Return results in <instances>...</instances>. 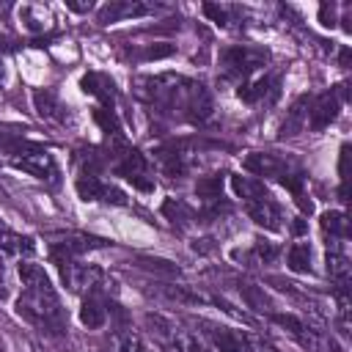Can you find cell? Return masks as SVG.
Wrapping results in <instances>:
<instances>
[{
    "mask_svg": "<svg viewBox=\"0 0 352 352\" xmlns=\"http://www.w3.org/2000/svg\"><path fill=\"white\" fill-rule=\"evenodd\" d=\"M8 270H6V264H3V258H0V300H6L8 297Z\"/></svg>",
    "mask_w": 352,
    "mask_h": 352,
    "instance_id": "cell-35",
    "label": "cell"
},
{
    "mask_svg": "<svg viewBox=\"0 0 352 352\" xmlns=\"http://www.w3.org/2000/svg\"><path fill=\"white\" fill-rule=\"evenodd\" d=\"M6 85V66H3V58H0V88Z\"/></svg>",
    "mask_w": 352,
    "mask_h": 352,
    "instance_id": "cell-39",
    "label": "cell"
},
{
    "mask_svg": "<svg viewBox=\"0 0 352 352\" xmlns=\"http://www.w3.org/2000/svg\"><path fill=\"white\" fill-rule=\"evenodd\" d=\"M270 60V50L256 47V44H234L223 50L220 55V69L226 80H245L256 69H261Z\"/></svg>",
    "mask_w": 352,
    "mask_h": 352,
    "instance_id": "cell-3",
    "label": "cell"
},
{
    "mask_svg": "<svg viewBox=\"0 0 352 352\" xmlns=\"http://www.w3.org/2000/svg\"><path fill=\"white\" fill-rule=\"evenodd\" d=\"M245 209H248V214H250V220H253L256 226H261V228H267V231H280L283 214H280V206L272 201L270 192H264V195L248 201Z\"/></svg>",
    "mask_w": 352,
    "mask_h": 352,
    "instance_id": "cell-7",
    "label": "cell"
},
{
    "mask_svg": "<svg viewBox=\"0 0 352 352\" xmlns=\"http://www.w3.org/2000/svg\"><path fill=\"white\" fill-rule=\"evenodd\" d=\"M0 352H3V346H0Z\"/></svg>",
    "mask_w": 352,
    "mask_h": 352,
    "instance_id": "cell-41",
    "label": "cell"
},
{
    "mask_svg": "<svg viewBox=\"0 0 352 352\" xmlns=\"http://www.w3.org/2000/svg\"><path fill=\"white\" fill-rule=\"evenodd\" d=\"M6 151H8L11 162H14L19 170H25V173H30V176H36V179H41V182H55V179H58V165H55L52 154H50L44 146H38V143L22 138V140L6 146Z\"/></svg>",
    "mask_w": 352,
    "mask_h": 352,
    "instance_id": "cell-2",
    "label": "cell"
},
{
    "mask_svg": "<svg viewBox=\"0 0 352 352\" xmlns=\"http://www.w3.org/2000/svg\"><path fill=\"white\" fill-rule=\"evenodd\" d=\"M308 96H300L292 107H289V113H286V118H283V124H280V129H278V138L283 140V138H292V135H297L302 126H305V118H308Z\"/></svg>",
    "mask_w": 352,
    "mask_h": 352,
    "instance_id": "cell-14",
    "label": "cell"
},
{
    "mask_svg": "<svg viewBox=\"0 0 352 352\" xmlns=\"http://www.w3.org/2000/svg\"><path fill=\"white\" fill-rule=\"evenodd\" d=\"M19 19L25 22V28L30 30V33H38V30H44L47 28V8H41V6H22L19 8Z\"/></svg>",
    "mask_w": 352,
    "mask_h": 352,
    "instance_id": "cell-24",
    "label": "cell"
},
{
    "mask_svg": "<svg viewBox=\"0 0 352 352\" xmlns=\"http://www.w3.org/2000/svg\"><path fill=\"white\" fill-rule=\"evenodd\" d=\"M346 160H349V146H341V162H338L341 182H346Z\"/></svg>",
    "mask_w": 352,
    "mask_h": 352,
    "instance_id": "cell-36",
    "label": "cell"
},
{
    "mask_svg": "<svg viewBox=\"0 0 352 352\" xmlns=\"http://www.w3.org/2000/svg\"><path fill=\"white\" fill-rule=\"evenodd\" d=\"M50 256H52V261H55V267H58V272H60V280H63L72 292H77V294H82V292H96V286H99V280H102V270L85 267V264H80L74 256H66V253H58V250H50Z\"/></svg>",
    "mask_w": 352,
    "mask_h": 352,
    "instance_id": "cell-4",
    "label": "cell"
},
{
    "mask_svg": "<svg viewBox=\"0 0 352 352\" xmlns=\"http://www.w3.org/2000/svg\"><path fill=\"white\" fill-rule=\"evenodd\" d=\"M253 253H256V258H258V261L270 264V261H275V256H278V248H275L272 242H264V239H258V242L253 245Z\"/></svg>",
    "mask_w": 352,
    "mask_h": 352,
    "instance_id": "cell-32",
    "label": "cell"
},
{
    "mask_svg": "<svg viewBox=\"0 0 352 352\" xmlns=\"http://www.w3.org/2000/svg\"><path fill=\"white\" fill-rule=\"evenodd\" d=\"M239 294H242V300L248 302V308L270 314V300H267V297H264V292H261V289H256L253 283H242V286H239Z\"/></svg>",
    "mask_w": 352,
    "mask_h": 352,
    "instance_id": "cell-25",
    "label": "cell"
},
{
    "mask_svg": "<svg viewBox=\"0 0 352 352\" xmlns=\"http://www.w3.org/2000/svg\"><path fill=\"white\" fill-rule=\"evenodd\" d=\"M138 264L143 270H151V272H160V275H168V278H176L179 275V267L173 261H165V258H151V256H140Z\"/></svg>",
    "mask_w": 352,
    "mask_h": 352,
    "instance_id": "cell-27",
    "label": "cell"
},
{
    "mask_svg": "<svg viewBox=\"0 0 352 352\" xmlns=\"http://www.w3.org/2000/svg\"><path fill=\"white\" fill-rule=\"evenodd\" d=\"M231 187L242 198V204H248V201H253V198H258V195L267 192L264 184L258 179H250V176H231Z\"/></svg>",
    "mask_w": 352,
    "mask_h": 352,
    "instance_id": "cell-21",
    "label": "cell"
},
{
    "mask_svg": "<svg viewBox=\"0 0 352 352\" xmlns=\"http://www.w3.org/2000/svg\"><path fill=\"white\" fill-rule=\"evenodd\" d=\"M66 8L74 11V14H88L94 8V3L91 0H66Z\"/></svg>",
    "mask_w": 352,
    "mask_h": 352,
    "instance_id": "cell-34",
    "label": "cell"
},
{
    "mask_svg": "<svg viewBox=\"0 0 352 352\" xmlns=\"http://www.w3.org/2000/svg\"><path fill=\"white\" fill-rule=\"evenodd\" d=\"M154 8L140 3V0H113L107 6L99 8V25H110L118 19H138V16H148Z\"/></svg>",
    "mask_w": 352,
    "mask_h": 352,
    "instance_id": "cell-8",
    "label": "cell"
},
{
    "mask_svg": "<svg viewBox=\"0 0 352 352\" xmlns=\"http://www.w3.org/2000/svg\"><path fill=\"white\" fill-rule=\"evenodd\" d=\"M104 245H107V239H102V236H91V234H80V231H69V234H63V236L52 245V250L77 258L80 253H88V250H96V248H104Z\"/></svg>",
    "mask_w": 352,
    "mask_h": 352,
    "instance_id": "cell-11",
    "label": "cell"
},
{
    "mask_svg": "<svg viewBox=\"0 0 352 352\" xmlns=\"http://www.w3.org/2000/svg\"><path fill=\"white\" fill-rule=\"evenodd\" d=\"M33 107L41 118H60L58 110H63L52 91H33Z\"/></svg>",
    "mask_w": 352,
    "mask_h": 352,
    "instance_id": "cell-22",
    "label": "cell"
},
{
    "mask_svg": "<svg viewBox=\"0 0 352 352\" xmlns=\"http://www.w3.org/2000/svg\"><path fill=\"white\" fill-rule=\"evenodd\" d=\"M204 14H206L214 25L228 28L231 14H239V8H236V6H220V3H204Z\"/></svg>",
    "mask_w": 352,
    "mask_h": 352,
    "instance_id": "cell-26",
    "label": "cell"
},
{
    "mask_svg": "<svg viewBox=\"0 0 352 352\" xmlns=\"http://www.w3.org/2000/svg\"><path fill=\"white\" fill-rule=\"evenodd\" d=\"M341 99H346V82H341V85H336V88H330V91L314 96V99L308 102V116H311V118H308V126H311L314 132L330 126V121H336V116H338V110H341Z\"/></svg>",
    "mask_w": 352,
    "mask_h": 352,
    "instance_id": "cell-5",
    "label": "cell"
},
{
    "mask_svg": "<svg viewBox=\"0 0 352 352\" xmlns=\"http://www.w3.org/2000/svg\"><path fill=\"white\" fill-rule=\"evenodd\" d=\"M162 214L173 223V226H179V228H184L195 214H192V209L184 204V201H179V198H165L162 201Z\"/></svg>",
    "mask_w": 352,
    "mask_h": 352,
    "instance_id": "cell-20",
    "label": "cell"
},
{
    "mask_svg": "<svg viewBox=\"0 0 352 352\" xmlns=\"http://www.w3.org/2000/svg\"><path fill=\"white\" fill-rule=\"evenodd\" d=\"M74 187H77V195H80L85 204H88V201H104L107 184H104L99 176H94V173H80L77 182H74Z\"/></svg>",
    "mask_w": 352,
    "mask_h": 352,
    "instance_id": "cell-16",
    "label": "cell"
},
{
    "mask_svg": "<svg viewBox=\"0 0 352 352\" xmlns=\"http://www.w3.org/2000/svg\"><path fill=\"white\" fill-rule=\"evenodd\" d=\"M80 322H82V327H88V330L104 327V322H107V308H104L99 292H88V294H85V300H82V305H80Z\"/></svg>",
    "mask_w": 352,
    "mask_h": 352,
    "instance_id": "cell-13",
    "label": "cell"
},
{
    "mask_svg": "<svg viewBox=\"0 0 352 352\" xmlns=\"http://www.w3.org/2000/svg\"><path fill=\"white\" fill-rule=\"evenodd\" d=\"M30 253H36V242L30 236H19L14 231H0V258L30 256Z\"/></svg>",
    "mask_w": 352,
    "mask_h": 352,
    "instance_id": "cell-15",
    "label": "cell"
},
{
    "mask_svg": "<svg viewBox=\"0 0 352 352\" xmlns=\"http://www.w3.org/2000/svg\"><path fill=\"white\" fill-rule=\"evenodd\" d=\"M16 272L22 280V294L16 297V314L25 322L36 324L41 333L63 336L69 327V319L60 308L58 292L52 289L47 272L33 261H19Z\"/></svg>",
    "mask_w": 352,
    "mask_h": 352,
    "instance_id": "cell-1",
    "label": "cell"
},
{
    "mask_svg": "<svg viewBox=\"0 0 352 352\" xmlns=\"http://www.w3.org/2000/svg\"><path fill=\"white\" fill-rule=\"evenodd\" d=\"M322 231L327 239H338L346 242L349 239V220L344 212H324L322 214Z\"/></svg>",
    "mask_w": 352,
    "mask_h": 352,
    "instance_id": "cell-17",
    "label": "cell"
},
{
    "mask_svg": "<svg viewBox=\"0 0 352 352\" xmlns=\"http://www.w3.org/2000/svg\"><path fill=\"white\" fill-rule=\"evenodd\" d=\"M176 52L173 44L168 41H157V44H148L143 52H140V60H160V58H170Z\"/></svg>",
    "mask_w": 352,
    "mask_h": 352,
    "instance_id": "cell-29",
    "label": "cell"
},
{
    "mask_svg": "<svg viewBox=\"0 0 352 352\" xmlns=\"http://www.w3.org/2000/svg\"><path fill=\"white\" fill-rule=\"evenodd\" d=\"M116 352H143V341H140V336H138V333H132V330L118 333Z\"/></svg>",
    "mask_w": 352,
    "mask_h": 352,
    "instance_id": "cell-30",
    "label": "cell"
},
{
    "mask_svg": "<svg viewBox=\"0 0 352 352\" xmlns=\"http://www.w3.org/2000/svg\"><path fill=\"white\" fill-rule=\"evenodd\" d=\"M25 138V126H16V124H0V146H11L16 140Z\"/></svg>",
    "mask_w": 352,
    "mask_h": 352,
    "instance_id": "cell-31",
    "label": "cell"
},
{
    "mask_svg": "<svg viewBox=\"0 0 352 352\" xmlns=\"http://www.w3.org/2000/svg\"><path fill=\"white\" fill-rule=\"evenodd\" d=\"M280 94V77L278 74H264L253 82H239V91L236 96L248 104H256V102H264V104H272Z\"/></svg>",
    "mask_w": 352,
    "mask_h": 352,
    "instance_id": "cell-6",
    "label": "cell"
},
{
    "mask_svg": "<svg viewBox=\"0 0 352 352\" xmlns=\"http://www.w3.org/2000/svg\"><path fill=\"white\" fill-rule=\"evenodd\" d=\"M0 231H6V226H3V223H0Z\"/></svg>",
    "mask_w": 352,
    "mask_h": 352,
    "instance_id": "cell-40",
    "label": "cell"
},
{
    "mask_svg": "<svg viewBox=\"0 0 352 352\" xmlns=\"http://www.w3.org/2000/svg\"><path fill=\"white\" fill-rule=\"evenodd\" d=\"M327 275L333 278V283L338 289H349V258L344 250V242L338 239H327Z\"/></svg>",
    "mask_w": 352,
    "mask_h": 352,
    "instance_id": "cell-10",
    "label": "cell"
},
{
    "mask_svg": "<svg viewBox=\"0 0 352 352\" xmlns=\"http://www.w3.org/2000/svg\"><path fill=\"white\" fill-rule=\"evenodd\" d=\"M80 88H82L88 96H96V99L102 102L99 107H113L116 85H113V80H110L107 74H102V72H88V74H82Z\"/></svg>",
    "mask_w": 352,
    "mask_h": 352,
    "instance_id": "cell-12",
    "label": "cell"
},
{
    "mask_svg": "<svg viewBox=\"0 0 352 352\" xmlns=\"http://www.w3.org/2000/svg\"><path fill=\"white\" fill-rule=\"evenodd\" d=\"M212 338H214L217 352H248L245 336L231 333V330H226V327H214V330H212Z\"/></svg>",
    "mask_w": 352,
    "mask_h": 352,
    "instance_id": "cell-19",
    "label": "cell"
},
{
    "mask_svg": "<svg viewBox=\"0 0 352 352\" xmlns=\"http://www.w3.org/2000/svg\"><path fill=\"white\" fill-rule=\"evenodd\" d=\"M305 231H308V223H305L302 217H297V220L292 223V234H297V236H300V234H305Z\"/></svg>",
    "mask_w": 352,
    "mask_h": 352,
    "instance_id": "cell-37",
    "label": "cell"
},
{
    "mask_svg": "<svg viewBox=\"0 0 352 352\" xmlns=\"http://www.w3.org/2000/svg\"><path fill=\"white\" fill-rule=\"evenodd\" d=\"M195 192H198V198H204L206 204H212V201L223 198V173H212V176L198 179Z\"/></svg>",
    "mask_w": 352,
    "mask_h": 352,
    "instance_id": "cell-23",
    "label": "cell"
},
{
    "mask_svg": "<svg viewBox=\"0 0 352 352\" xmlns=\"http://www.w3.org/2000/svg\"><path fill=\"white\" fill-rule=\"evenodd\" d=\"M319 22H322L324 28H336V11H333L330 3H322V6H319Z\"/></svg>",
    "mask_w": 352,
    "mask_h": 352,
    "instance_id": "cell-33",
    "label": "cell"
},
{
    "mask_svg": "<svg viewBox=\"0 0 352 352\" xmlns=\"http://www.w3.org/2000/svg\"><path fill=\"white\" fill-rule=\"evenodd\" d=\"M338 58H341V66H349V50H346V47L341 50V55H338Z\"/></svg>",
    "mask_w": 352,
    "mask_h": 352,
    "instance_id": "cell-38",
    "label": "cell"
},
{
    "mask_svg": "<svg viewBox=\"0 0 352 352\" xmlns=\"http://www.w3.org/2000/svg\"><path fill=\"white\" fill-rule=\"evenodd\" d=\"M286 267L297 275L311 272V245L308 242H294L286 253Z\"/></svg>",
    "mask_w": 352,
    "mask_h": 352,
    "instance_id": "cell-18",
    "label": "cell"
},
{
    "mask_svg": "<svg viewBox=\"0 0 352 352\" xmlns=\"http://www.w3.org/2000/svg\"><path fill=\"white\" fill-rule=\"evenodd\" d=\"M242 168L250 170V173H256V176H275V179H280L286 170L294 168V162H292V160H278V157H272V154H261V151H256V154H248V157H245Z\"/></svg>",
    "mask_w": 352,
    "mask_h": 352,
    "instance_id": "cell-9",
    "label": "cell"
},
{
    "mask_svg": "<svg viewBox=\"0 0 352 352\" xmlns=\"http://www.w3.org/2000/svg\"><path fill=\"white\" fill-rule=\"evenodd\" d=\"M146 324L151 327V333H157L160 338H173L176 336V327L170 319L160 316V314H146Z\"/></svg>",
    "mask_w": 352,
    "mask_h": 352,
    "instance_id": "cell-28",
    "label": "cell"
}]
</instances>
